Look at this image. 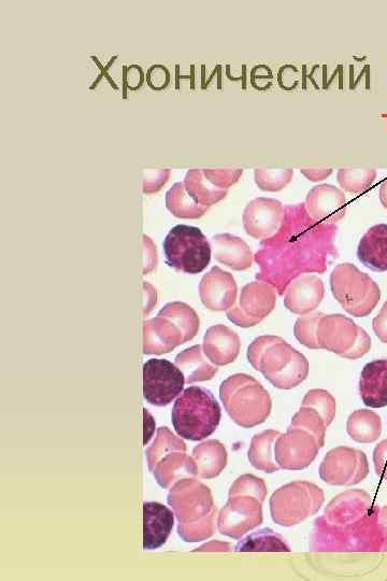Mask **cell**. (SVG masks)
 I'll return each instance as SVG.
<instances>
[{
  "label": "cell",
  "mask_w": 387,
  "mask_h": 581,
  "mask_svg": "<svg viewBox=\"0 0 387 581\" xmlns=\"http://www.w3.org/2000/svg\"><path fill=\"white\" fill-rule=\"evenodd\" d=\"M200 295L204 304L212 310L231 308L236 301L237 286L232 275L215 267L202 281Z\"/></svg>",
  "instance_id": "cell-14"
},
{
  "label": "cell",
  "mask_w": 387,
  "mask_h": 581,
  "mask_svg": "<svg viewBox=\"0 0 387 581\" xmlns=\"http://www.w3.org/2000/svg\"><path fill=\"white\" fill-rule=\"evenodd\" d=\"M284 220L285 207L274 198H257L248 205L243 216L248 234L263 240L277 235Z\"/></svg>",
  "instance_id": "cell-10"
},
{
  "label": "cell",
  "mask_w": 387,
  "mask_h": 581,
  "mask_svg": "<svg viewBox=\"0 0 387 581\" xmlns=\"http://www.w3.org/2000/svg\"><path fill=\"white\" fill-rule=\"evenodd\" d=\"M363 403L370 408L387 406V360H376L363 368L360 379Z\"/></svg>",
  "instance_id": "cell-16"
},
{
  "label": "cell",
  "mask_w": 387,
  "mask_h": 581,
  "mask_svg": "<svg viewBox=\"0 0 387 581\" xmlns=\"http://www.w3.org/2000/svg\"><path fill=\"white\" fill-rule=\"evenodd\" d=\"M360 262L377 273L387 272V224L372 226L357 248Z\"/></svg>",
  "instance_id": "cell-15"
},
{
  "label": "cell",
  "mask_w": 387,
  "mask_h": 581,
  "mask_svg": "<svg viewBox=\"0 0 387 581\" xmlns=\"http://www.w3.org/2000/svg\"><path fill=\"white\" fill-rule=\"evenodd\" d=\"M163 250L167 265L184 274H200L211 261V246L196 226L176 225L164 239Z\"/></svg>",
  "instance_id": "cell-6"
},
{
  "label": "cell",
  "mask_w": 387,
  "mask_h": 581,
  "mask_svg": "<svg viewBox=\"0 0 387 581\" xmlns=\"http://www.w3.org/2000/svg\"><path fill=\"white\" fill-rule=\"evenodd\" d=\"M380 201L383 207L387 209V179L382 183L380 189Z\"/></svg>",
  "instance_id": "cell-29"
},
{
  "label": "cell",
  "mask_w": 387,
  "mask_h": 581,
  "mask_svg": "<svg viewBox=\"0 0 387 581\" xmlns=\"http://www.w3.org/2000/svg\"><path fill=\"white\" fill-rule=\"evenodd\" d=\"M248 358L255 370L262 372L279 389H293L309 374V363L304 354L278 336L256 338L249 348Z\"/></svg>",
  "instance_id": "cell-2"
},
{
  "label": "cell",
  "mask_w": 387,
  "mask_h": 581,
  "mask_svg": "<svg viewBox=\"0 0 387 581\" xmlns=\"http://www.w3.org/2000/svg\"><path fill=\"white\" fill-rule=\"evenodd\" d=\"M374 462L378 476L387 480V439L376 447L374 452Z\"/></svg>",
  "instance_id": "cell-25"
},
{
  "label": "cell",
  "mask_w": 387,
  "mask_h": 581,
  "mask_svg": "<svg viewBox=\"0 0 387 581\" xmlns=\"http://www.w3.org/2000/svg\"><path fill=\"white\" fill-rule=\"evenodd\" d=\"M374 169H339L338 182L343 190L353 194H363L376 180Z\"/></svg>",
  "instance_id": "cell-21"
},
{
  "label": "cell",
  "mask_w": 387,
  "mask_h": 581,
  "mask_svg": "<svg viewBox=\"0 0 387 581\" xmlns=\"http://www.w3.org/2000/svg\"><path fill=\"white\" fill-rule=\"evenodd\" d=\"M303 406L317 410L327 425L333 421L336 414V401L331 393L324 390L309 391Z\"/></svg>",
  "instance_id": "cell-23"
},
{
  "label": "cell",
  "mask_w": 387,
  "mask_h": 581,
  "mask_svg": "<svg viewBox=\"0 0 387 581\" xmlns=\"http://www.w3.org/2000/svg\"><path fill=\"white\" fill-rule=\"evenodd\" d=\"M184 374L174 363L151 359L143 365V396L154 406H167L183 392Z\"/></svg>",
  "instance_id": "cell-8"
},
{
  "label": "cell",
  "mask_w": 387,
  "mask_h": 581,
  "mask_svg": "<svg viewBox=\"0 0 387 581\" xmlns=\"http://www.w3.org/2000/svg\"><path fill=\"white\" fill-rule=\"evenodd\" d=\"M294 172L292 169L286 170H267L257 169L255 172V181L258 188L267 192H278L289 186L292 181Z\"/></svg>",
  "instance_id": "cell-22"
},
{
  "label": "cell",
  "mask_w": 387,
  "mask_h": 581,
  "mask_svg": "<svg viewBox=\"0 0 387 581\" xmlns=\"http://www.w3.org/2000/svg\"><path fill=\"white\" fill-rule=\"evenodd\" d=\"M348 432L358 443H374L382 432L381 418L370 410H357L349 418Z\"/></svg>",
  "instance_id": "cell-20"
},
{
  "label": "cell",
  "mask_w": 387,
  "mask_h": 581,
  "mask_svg": "<svg viewBox=\"0 0 387 581\" xmlns=\"http://www.w3.org/2000/svg\"><path fill=\"white\" fill-rule=\"evenodd\" d=\"M174 524V513L167 506L157 502L143 504V549L161 548L174 529Z\"/></svg>",
  "instance_id": "cell-13"
},
{
  "label": "cell",
  "mask_w": 387,
  "mask_h": 581,
  "mask_svg": "<svg viewBox=\"0 0 387 581\" xmlns=\"http://www.w3.org/2000/svg\"><path fill=\"white\" fill-rule=\"evenodd\" d=\"M305 206L314 221L324 224H335L347 214L346 195L329 184L314 187L308 193Z\"/></svg>",
  "instance_id": "cell-11"
},
{
  "label": "cell",
  "mask_w": 387,
  "mask_h": 581,
  "mask_svg": "<svg viewBox=\"0 0 387 581\" xmlns=\"http://www.w3.org/2000/svg\"><path fill=\"white\" fill-rule=\"evenodd\" d=\"M334 224L314 221L303 204L285 207V220L274 237L264 240L255 255L256 278L274 287L280 296L297 278L324 274L337 258Z\"/></svg>",
  "instance_id": "cell-1"
},
{
  "label": "cell",
  "mask_w": 387,
  "mask_h": 581,
  "mask_svg": "<svg viewBox=\"0 0 387 581\" xmlns=\"http://www.w3.org/2000/svg\"><path fill=\"white\" fill-rule=\"evenodd\" d=\"M221 398L239 424L254 427L266 420L271 410L269 393L251 376L236 375L222 385Z\"/></svg>",
  "instance_id": "cell-5"
},
{
  "label": "cell",
  "mask_w": 387,
  "mask_h": 581,
  "mask_svg": "<svg viewBox=\"0 0 387 581\" xmlns=\"http://www.w3.org/2000/svg\"><path fill=\"white\" fill-rule=\"evenodd\" d=\"M324 314H309L299 318L294 327L295 337L298 342L310 349H319L317 342V328Z\"/></svg>",
  "instance_id": "cell-24"
},
{
  "label": "cell",
  "mask_w": 387,
  "mask_h": 581,
  "mask_svg": "<svg viewBox=\"0 0 387 581\" xmlns=\"http://www.w3.org/2000/svg\"><path fill=\"white\" fill-rule=\"evenodd\" d=\"M331 289L341 307L356 318L369 316L381 300L377 282L351 263L335 267L331 274Z\"/></svg>",
  "instance_id": "cell-4"
},
{
  "label": "cell",
  "mask_w": 387,
  "mask_h": 581,
  "mask_svg": "<svg viewBox=\"0 0 387 581\" xmlns=\"http://www.w3.org/2000/svg\"><path fill=\"white\" fill-rule=\"evenodd\" d=\"M324 296L323 280L315 275H304L294 280L286 289L284 306L295 315L306 316L319 308Z\"/></svg>",
  "instance_id": "cell-12"
},
{
  "label": "cell",
  "mask_w": 387,
  "mask_h": 581,
  "mask_svg": "<svg viewBox=\"0 0 387 581\" xmlns=\"http://www.w3.org/2000/svg\"><path fill=\"white\" fill-rule=\"evenodd\" d=\"M378 524L382 536V550H387V505L379 510Z\"/></svg>",
  "instance_id": "cell-28"
},
{
  "label": "cell",
  "mask_w": 387,
  "mask_h": 581,
  "mask_svg": "<svg viewBox=\"0 0 387 581\" xmlns=\"http://www.w3.org/2000/svg\"><path fill=\"white\" fill-rule=\"evenodd\" d=\"M215 257L225 265L245 271L252 266L253 254L249 246L241 239L224 235L214 238Z\"/></svg>",
  "instance_id": "cell-19"
},
{
  "label": "cell",
  "mask_w": 387,
  "mask_h": 581,
  "mask_svg": "<svg viewBox=\"0 0 387 581\" xmlns=\"http://www.w3.org/2000/svg\"><path fill=\"white\" fill-rule=\"evenodd\" d=\"M221 407L202 387L184 390L172 408L171 420L179 436L198 442L212 435L221 422Z\"/></svg>",
  "instance_id": "cell-3"
},
{
  "label": "cell",
  "mask_w": 387,
  "mask_h": 581,
  "mask_svg": "<svg viewBox=\"0 0 387 581\" xmlns=\"http://www.w3.org/2000/svg\"><path fill=\"white\" fill-rule=\"evenodd\" d=\"M240 348L239 337L223 325L211 328L206 335V353L218 364L235 360Z\"/></svg>",
  "instance_id": "cell-18"
},
{
  "label": "cell",
  "mask_w": 387,
  "mask_h": 581,
  "mask_svg": "<svg viewBox=\"0 0 387 581\" xmlns=\"http://www.w3.org/2000/svg\"><path fill=\"white\" fill-rule=\"evenodd\" d=\"M372 328L381 342L387 344V301L378 316L372 321Z\"/></svg>",
  "instance_id": "cell-26"
},
{
  "label": "cell",
  "mask_w": 387,
  "mask_h": 581,
  "mask_svg": "<svg viewBox=\"0 0 387 581\" xmlns=\"http://www.w3.org/2000/svg\"><path fill=\"white\" fill-rule=\"evenodd\" d=\"M319 349L332 351L339 356L357 360L371 349V338L350 318L336 314L323 315L318 323Z\"/></svg>",
  "instance_id": "cell-7"
},
{
  "label": "cell",
  "mask_w": 387,
  "mask_h": 581,
  "mask_svg": "<svg viewBox=\"0 0 387 581\" xmlns=\"http://www.w3.org/2000/svg\"><path fill=\"white\" fill-rule=\"evenodd\" d=\"M301 173H303L310 181L318 182L331 176L333 173V169L332 168L301 169Z\"/></svg>",
  "instance_id": "cell-27"
},
{
  "label": "cell",
  "mask_w": 387,
  "mask_h": 581,
  "mask_svg": "<svg viewBox=\"0 0 387 581\" xmlns=\"http://www.w3.org/2000/svg\"><path fill=\"white\" fill-rule=\"evenodd\" d=\"M334 452L337 471L331 484L352 486L361 483L367 477L369 465L363 451L339 448Z\"/></svg>",
  "instance_id": "cell-17"
},
{
  "label": "cell",
  "mask_w": 387,
  "mask_h": 581,
  "mask_svg": "<svg viewBox=\"0 0 387 581\" xmlns=\"http://www.w3.org/2000/svg\"><path fill=\"white\" fill-rule=\"evenodd\" d=\"M277 290L265 281H255L243 288L240 306L228 311V318L239 327L250 328L268 317L277 305Z\"/></svg>",
  "instance_id": "cell-9"
}]
</instances>
